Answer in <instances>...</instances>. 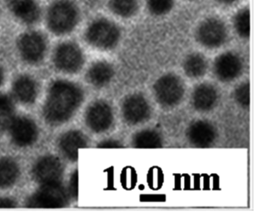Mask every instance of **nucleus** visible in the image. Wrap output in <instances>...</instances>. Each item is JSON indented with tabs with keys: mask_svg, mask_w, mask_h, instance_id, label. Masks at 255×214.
<instances>
[{
	"mask_svg": "<svg viewBox=\"0 0 255 214\" xmlns=\"http://www.w3.org/2000/svg\"><path fill=\"white\" fill-rule=\"evenodd\" d=\"M83 97V91L77 84L65 80L54 81L44 105V119L53 125L64 123L76 111Z\"/></svg>",
	"mask_w": 255,
	"mask_h": 214,
	"instance_id": "1",
	"label": "nucleus"
},
{
	"mask_svg": "<svg viewBox=\"0 0 255 214\" xmlns=\"http://www.w3.org/2000/svg\"><path fill=\"white\" fill-rule=\"evenodd\" d=\"M79 13L76 4L70 0H56L48 7L46 21L49 29L57 35L67 34L76 26Z\"/></svg>",
	"mask_w": 255,
	"mask_h": 214,
	"instance_id": "2",
	"label": "nucleus"
},
{
	"mask_svg": "<svg viewBox=\"0 0 255 214\" xmlns=\"http://www.w3.org/2000/svg\"><path fill=\"white\" fill-rule=\"evenodd\" d=\"M86 41L100 50L114 48L119 42L121 31L113 22L106 18H97L88 26L85 33Z\"/></svg>",
	"mask_w": 255,
	"mask_h": 214,
	"instance_id": "3",
	"label": "nucleus"
},
{
	"mask_svg": "<svg viewBox=\"0 0 255 214\" xmlns=\"http://www.w3.org/2000/svg\"><path fill=\"white\" fill-rule=\"evenodd\" d=\"M185 85L181 78L172 73L160 76L153 86L157 102L162 107L170 108L179 104L185 94Z\"/></svg>",
	"mask_w": 255,
	"mask_h": 214,
	"instance_id": "4",
	"label": "nucleus"
},
{
	"mask_svg": "<svg viewBox=\"0 0 255 214\" xmlns=\"http://www.w3.org/2000/svg\"><path fill=\"white\" fill-rule=\"evenodd\" d=\"M53 63L59 71L66 73L78 72L84 63V55L76 43L66 41L55 48L53 56Z\"/></svg>",
	"mask_w": 255,
	"mask_h": 214,
	"instance_id": "5",
	"label": "nucleus"
},
{
	"mask_svg": "<svg viewBox=\"0 0 255 214\" xmlns=\"http://www.w3.org/2000/svg\"><path fill=\"white\" fill-rule=\"evenodd\" d=\"M196 38L203 46L216 48L226 41L228 33L224 23L216 18H210L203 21L196 31Z\"/></svg>",
	"mask_w": 255,
	"mask_h": 214,
	"instance_id": "6",
	"label": "nucleus"
},
{
	"mask_svg": "<svg viewBox=\"0 0 255 214\" xmlns=\"http://www.w3.org/2000/svg\"><path fill=\"white\" fill-rule=\"evenodd\" d=\"M244 62L237 53L228 51L218 55L213 63L215 77L222 82H230L238 78L244 69Z\"/></svg>",
	"mask_w": 255,
	"mask_h": 214,
	"instance_id": "7",
	"label": "nucleus"
},
{
	"mask_svg": "<svg viewBox=\"0 0 255 214\" xmlns=\"http://www.w3.org/2000/svg\"><path fill=\"white\" fill-rule=\"evenodd\" d=\"M67 197L58 183L42 185L28 200L27 206L33 208H57L63 207Z\"/></svg>",
	"mask_w": 255,
	"mask_h": 214,
	"instance_id": "8",
	"label": "nucleus"
},
{
	"mask_svg": "<svg viewBox=\"0 0 255 214\" xmlns=\"http://www.w3.org/2000/svg\"><path fill=\"white\" fill-rule=\"evenodd\" d=\"M46 48L44 36L34 31L24 33L18 41V48L21 57L30 63L40 61L45 55Z\"/></svg>",
	"mask_w": 255,
	"mask_h": 214,
	"instance_id": "9",
	"label": "nucleus"
},
{
	"mask_svg": "<svg viewBox=\"0 0 255 214\" xmlns=\"http://www.w3.org/2000/svg\"><path fill=\"white\" fill-rule=\"evenodd\" d=\"M7 128L13 143L19 147L31 145L35 141L38 135L35 123L24 116L14 117Z\"/></svg>",
	"mask_w": 255,
	"mask_h": 214,
	"instance_id": "10",
	"label": "nucleus"
},
{
	"mask_svg": "<svg viewBox=\"0 0 255 214\" xmlns=\"http://www.w3.org/2000/svg\"><path fill=\"white\" fill-rule=\"evenodd\" d=\"M151 109L145 97L138 93L128 96L122 105V114L128 124L135 125L146 121L150 116Z\"/></svg>",
	"mask_w": 255,
	"mask_h": 214,
	"instance_id": "11",
	"label": "nucleus"
},
{
	"mask_svg": "<svg viewBox=\"0 0 255 214\" xmlns=\"http://www.w3.org/2000/svg\"><path fill=\"white\" fill-rule=\"evenodd\" d=\"M86 123L93 131L100 133L107 130L113 121L111 107L106 102L98 101L91 104L87 110Z\"/></svg>",
	"mask_w": 255,
	"mask_h": 214,
	"instance_id": "12",
	"label": "nucleus"
},
{
	"mask_svg": "<svg viewBox=\"0 0 255 214\" xmlns=\"http://www.w3.org/2000/svg\"><path fill=\"white\" fill-rule=\"evenodd\" d=\"M62 173L61 163L53 156H46L40 158L32 169L33 177L41 185L58 183Z\"/></svg>",
	"mask_w": 255,
	"mask_h": 214,
	"instance_id": "13",
	"label": "nucleus"
},
{
	"mask_svg": "<svg viewBox=\"0 0 255 214\" xmlns=\"http://www.w3.org/2000/svg\"><path fill=\"white\" fill-rule=\"evenodd\" d=\"M219 99V91L213 84L203 82L193 89L191 102L193 107L199 112H207L213 109Z\"/></svg>",
	"mask_w": 255,
	"mask_h": 214,
	"instance_id": "14",
	"label": "nucleus"
},
{
	"mask_svg": "<svg viewBox=\"0 0 255 214\" xmlns=\"http://www.w3.org/2000/svg\"><path fill=\"white\" fill-rule=\"evenodd\" d=\"M214 126L209 121L198 120L193 122L187 130L189 141L197 147H207L212 144L216 137Z\"/></svg>",
	"mask_w": 255,
	"mask_h": 214,
	"instance_id": "15",
	"label": "nucleus"
},
{
	"mask_svg": "<svg viewBox=\"0 0 255 214\" xmlns=\"http://www.w3.org/2000/svg\"><path fill=\"white\" fill-rule=\"evenodd\" d=\"M7 4L12 14L25 24L35 23L41 15L36 0H7Z\"/></svg>",
	"mask_w": 255,
	"mask_h": 214,
	"instance_id": "16",
	"label": "nucleus"
},
{
	"mask_svg": "<svg viewBox=\"0 0 255 214\" xmlns=\"http://www.w3.org/2000/svg\"><path fill=\"white\" fill-rule=\"evenodd\" d=\"M87 144V140L85 135L77 130L66 132L59 141L62 152L67 158L72 161L77 160L79 149L86 147Z\"/></svg>",
	"mask_w": 255,
	"mask_h": 214,
	"instance_id": "17",
	"label": "nucleus"
},
{
	"mask_svg": "<svg viewBox=\"0 0 255 214\" xmlns=\"http://www.w3.org/2000/svg\"><path fill=\"white\" fill-rule=\"evenodd\" d=\"M114 70L108 62L99 61L93 63L87 73L88 81L94 86L101 88L107 85L112 80Z\"/></svg>",
	"mask_w": 255,
	"mask_h": 214,
	"instance_id": "18",
	"label": "nucleus"
},
{
	"mask_svg": "<svg viewBox=\"0 0 255 214\" xmlns=\"http://www.w3.org/2000/svg\"><path fill=\"white\" fill-rule=\"evenodd\" d=\"M12 91L14 97L24 104H29L34 101L37 93L35 81L27 76L17 78L13 83Z\"/></svg>",
	"mask_w": 255,
	"mask_h": 214,
	"instance_id": "19",
	"label": "nucleus"
},
{
	"mask_svg": "<svg viewBox=\"0 0 255 214\" xmlns=\"http://www.w3.org/2000/svg\"><path fill=\"white\" fill-rule=\"evenodd\" d=\"M182 68L185 74L193 79L199 78L205 74L208 63L205 57L199 53L188 54L182 63Z\"/></svg>",
	"mask_w": 255,
	"mask_h": 214,
	"instance_id": "20",
	"label": "nucleus"
},
{
	"mask_svg": "<svg viewBox=\"0 0 255 214\" xmlns=\"http://www.w3.org/2000/svg\"><path fill=\"white\" fill-rule=\"evenodd\" d=\"M18 176L19 168L14 161L9 158L0 159V189L11 186Z\"/></svg>",
	"mask_w": 255,
	"mask_h": 214,
	"instance_id": "21",
	"label": "nucleus"
},
{
	"mask_svg": "<svg viewBox=\"0 0 255 214\" xmlns=\"http://www.w3.org/2000/svg\"><path fill=\"white\" fill-rule=\"evenodd\" d=\"M133 143L138 148H157L162 145L159 134L152 129H145L138 132L134 137Z\"/></svg>",
	"mask_w": 255,
	"mask_h": 214,
	"instance_id": "22",
	"label": "nucleus"
},
{
	"mask_svg": "<svg viewBox=\"0 0 255 214\" xmlns=\"http://www.w3.org/2000/svg\"><path fill=\"white\" fill-rule=\"evenodd\" d=\"M109 4L111 10L116 15L127 18L136 12L138 0H110Z\"/></svg>",
	"mask_w": 255,
	"mask_h": 214,
	"instance_id": "23",
	"label": "nucleus"
},
{
	"mask_svg": "<svg viewBox=\"0 0 255 214\" xmlns=\"http://www.w3.org/2000/svg\"><path fill=\"white\" fill-rule=\"evenodd\" d=\"M234 26L237 34L247 39L250 35V14L247 9L241 10L235 16Z\"/></svg>",
	"mask_w": 255,
	"mask_h": 214,
	"instance_id": "24",
	"label": "nucleus"
},
{
	"mask_svg": "<svg viewBox=\"0 0 255 214\" xmlns=\"http://www.w3.org/2000/svg\"><path fill=\"white\" fill-rule=\"evenodd\" d=\"M235 102L241 107L247 108L250 105V85L246 81L238 84L233 91Z\"/></svg>",
	"mask_w": 255,
	"mask_h": 214,
	"instance_id": "25",
	"label": "nucleus"
},
{
	"mask_svg": "<svg viewBox=\"0 0 255 214\" xmlns=\"http://www.w3.org/2000/svg\"><path fill=\"white\" fill-rule=\"evenodd\" d=\"M149 11L155 15H162L172 8L173 0H146Z\"/></svg>",
	"mask_w": 255,
	"mask_h": 214,
	"instance_id": "26",
	"label": "nucleus"
},
{
	"mask_svg": "<svg viewBox=\"0 0 255 214\" xmlns=\"http://www.w3.org/2000/svg\"><path fill=\"white\" fill-rule=\"evenodd\" d=\"M69 187L72 195L74 197H77L78 195V174L77 172L73 173L71 177Z\"/></svg>",
	"mask_w": 255,
	"mask_h": 214,
	"instance_id": "27",
	"label": "nucleus"
},
{
	"mask_svg": "<svg viewBox=\"0 0 255 214\" xmlns=\"http://www.w3.org/2000/svg\"><path fill=\"white\" fill-rule=\"evenodd\" d=\"M16 207V202L9 197L0 198V208H13Z\"/></svg>",
	"mask_w": 255,
	"mask_h": 214,
	"instance_id": "28",
	"label": "nucleus"
},
{
	"mask_svg": "<svg viewBox=\"0 0 255 214\" xmlns=\"http://www.w3.org/2000/svg\"><path fill=\"white\" fill-rule=\"evenodd\" d=\"M98 147L101 148H117L121 147V145L116 140H107L100 143Z\"/></svg>",
	"mask_w": 255,
	"mask_h": 214,
	"instance_id": "29",
	"label": "nucleus"
},
{
	"mask_svg": "<svg viewBox=\"0 0 255 214\" xmlns=\"http://www.w3.org/2000/svg\"><path fill=\"white\" fill-rule=\"evenodd\" d=\"M220 2L224 4H231L237 0H218Z\"/></svg>",
	"mask_w": 255,
	"mask_h": 214,
	"instance_id": "30",
	"label": "nucleus"
},
{
	"mask_svg": "<svg viewBox=\"0 0 255 214\" xmlns=\"http://www.w3.org/2000/svg\"><path fill=\"white\" fill-rule=\"evenodd\" d=\"M5 127L4 124L2 119L0 117V130H2L3 128H4Z\"/></svg>",
	"mask_w": 255,
	"mask_h": 214,
	"instance_id": "31",
	"label": "nucleus"
},
{
	"mask_svg": "<svg viewBox=\"0 0 255 214\" xmlns=\"http://www.w3.org/2000/svg\"><path fill=\"white\" fill-rule=\"evenodd\" d=\"M2 72H1V71L0 69V84L2 82Z\"/></svg>",
	"mask_w": 255,
	"mask_h": 214,
	"instance_id": "32",
	"label": "nucleus"
}]
</instances>
